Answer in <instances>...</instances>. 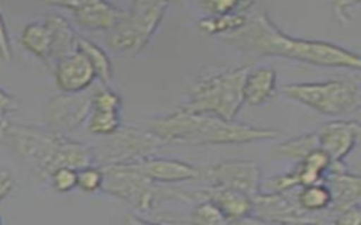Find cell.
Here are the masks:
<instances>
[{
    "instance_id": "d6986e66",
    "label": "cell",
    "mask_w": 361,
    "mask_h": 225,
    "mask_svg": "<svg viewBox=\"0 0 361 225\" xmlns=\"http://www.w3.org/2000/svg\"><path fill=\"white\" fill-rule=\"evenodd\" d=\"M90 165H93L90 146L82 142H78L69 136L61 135L55 155L49 166V174L59 167H69L73 170H79Z\"/></svg>"
},
{
    "instance_id": "ab89813d",
    "label": "cell",
    "mask_w": 361,
    "mask_h": 225,
    "mask_svg": "<svg viewBox=\"0 0 361 225\" xmlns=\"http://www.w3.org/2000/svg\"><path fill=\"white\" fill-rule=\"evenodd\" d=\"M0 225H1V218H0Z\"/></svg>"
},
{
    "instance_id": "9c48e42d",
    "label": "cell",
    "mask_w": 361,
    "mask_h": 225,
    "mask_svg": "<svg viewBox=\"0 0 361 225\" xmlns=\"http://www.w3.org/2000/svg\"><path fill=\"white\" fill-rule=\"evenodd\" d=\"M207 187L228 188L254 197L261 191V167L254 160L231 159L199 167Z\"/></svg>"
},
{
    "instance_id": "ba28073f",
    "label": "cell",
    "mask_w": 361,
    "mask_h": 225,
    "mask_svg": "<svg viewBox=\"0 0 361 225\" xmlns=\"http://www.w3.org/2000/svg\"><path fill=\"white\" fill-rule=\"evenodd\" d=\"M102 191L124 201L137 211H147L155 201V186L134 163L102 167Z\"/></svg>"
},
{
    "instance_id": "f35d334b",
    "label": "cell",
    "mask_w": 361,
    "mask_h": 225,
    "mask_svg": "<svg viewBox=\"0 0 361 225\" xmlns=\"http://www.w3.org/2000/svg\"><path fill=\"white\" fill-rule=\"evenodd\" d=\"M8 122H10V121H7V120L4 118V115H0V143H1L3 139H4V135H6V131H7Z\"/></svg>"
},
{
    "instance_id": "d590c367",
    "label": "cell",
    "mask_w": 361,
    "mask_h": 225,
    "mask_svg": "<svg viewBox=\"0 0 361 225\" xmlns=\"http://www.w3.org/2000/svg\"><path fill=\"white\" fill-rule=\"evenodd\" d=\"M14 188V180L7 170H0V201L4 200Z\"/></svg>"
},
{
    "instance_id": "f1b7e54d",
    "label": "cell",
    "mask_w": 361,
    "mask_h": 225,
    "mask_svg": "<svg viewBox=\"0 0 361 225\" xmlns=\"http://www.w3.org/2000/svg\"><path fill=\"white\" fill-rule=\"evenodd\" d=\"M207 15H224L233 13H248L255 3L243 0H203L197 3Z\"/></svg>"
},
{
    "instance_id": "1f68e13d",
    "label": "cell",
    "mask_w": 361,
    "mask_h": 225,
    "mask_svg": "<svg viewBox=\"0 0 361 225\" xmlns=\"http://www.w3.org/2000/svg\"><path fill=\"white\" fill-rule=\"evenodd\" d=\"M49 181L56 193H69L76 188V170L59 167L49 174Z\"/></svg>"
},
{
    "instance_id": "8992f818",
    "label": "cell",
    "mask_w": 361,
    "mask_h": 225,
    "mask_svg": "<svg viewBox=\"0 0 361 225\" xmlns=\"http://www.w3.org/2000/svg\"><path fill=\"white\" fill-rule=\"evenodd\" d=\"M161 141L148 129L120 127L114 134L104 136L90 146L93 165L99 167L130 165L151 158L159 148Z\"/></svg>"
},
{
    "instance_id": "7c38bea8",
    "label": "cell",
    "mask_w": 361,
    "mask_h": 225,
    "mask_svg": "<svg viewBox=\"0 0 361 225\" xmlns=\"http://www.w3.org/2000/svg\"><path fill=\"white\" fill-rule=\"evenodd\" d=\"M51 7L65 8L72 14L73 21L87 30L110 31L123 17L124 8L104 0H75V1H48Z\"/></svg>"
},
{
    "instance_id": "ac0fdd59",
    "label": "cell",
    "mask_w": 361,
    "mask_h": 225,
    "mask_svg": "<svg viewBox=\"0 0 361 225\" xmlns=\"http://www.w3.org/2000/svg\"><path fill=\"white\" fill-rule=\"evenodd\" d=\"M276 93V72L268 66L247 69L243 83V101L251 107L261 105Z\"/></svg>"
},
{
    "instance_id": "5bb4252c",
    "label": "cell",
    "mask_w": 361,
    "mask_h": 225,
    "mask_svg": "<svg viewBox=\"0 0 361 225\" xmlns=\"http://www.w3.org/2000/svg\"><path fill=\"white\" fill-rule=\"evenodd\" d=\"M55 83L61 93H80L93 84L96 75L82 53L73 51L55 62Z\"/></svg>"
},
{
    "instance_id": "e0dca14e",
    "label": "cell",
    "mask_w": 361,
    "mask_h": 225,
    "mask_svg": "<svg viewBox=\"0 0 361 225\" xmlns=\"http://www.w3.org/2000/svg\"><path fill=\"white\" fill-rule=\"evenodd\" d=\"M323 183L327 186L331 195V205L327 210L331 215L360 205L361 179L358 174H353L348 170L336 174H326Z\"/></svg>"
},
{
    "instance_id": "277c9868",
    "label": "cell",
    "mask_w": 361,
    "mask_h": 225,
    "mask_svg": "<svg viewBox=\"0 0 361 225\" xmlns=\"http://www.w3.org/2000/svg\"><path fill=\"white\" fill-rule=\"evenodd\" d=\"M168 7V1L158 0L130 3L123 17L107 31V48L120 58H131L140 53L158 30Z\"/></svg>"
},
{
    "instance_id": "83f0119b",
    "label": "cell",
    "mask_w": 361,
    "mask_h": 225,
    "mask_svg": "<svg viewBox=\"0 0 361 225\" xmlns=\"http://www.w3.org/2000/svg\"><path fill=\"white\" fill-rule=\"evenodd\" d=\"M189 225H230V222L210 201L200 200L190 210Z\"/></svg>"
},
{
    "instance_id": "52a82bcc",
    "label": "cell",
    "mask_w": 361,
    "mask_h": 225,
    "mask_svg": "<svg viewBox=\"0 0 361 225\" xmlns=\"http://www.w3.org/2000/svg\"><path fill=\"white\" fill-rule=\"evenodd\" d=\"M61 135L27 124L8 122L4 139L10 150L39 176L48 179L49 166L55 155Z\"/></svg>"
},
{
    "instance_id": "6da1fadb",
    "label": "cell",
    "mask_w": 361,
    "mask_h": 225,
    "mask_svg": "<svg viewBox=\"0 0 361 225\" xmlns=\"http://www.w3.org/2000/svg\"><path fill=\"white\" fill-rule=\"evenodd\" d=\"M223 39L240 52L254 58L276 56L322 68L353 70H358L361 65L357 52L326 41L288 35L271 20L265 10L248 15L241 30L224 35Z\"/></svg>"
},
{
    "instance_id": "3957f363",
    "label": "cell",
    "mask_w": 361,
    "mask_h": 225,
    "mask_svg": "<svg viewBox=\"0 0 361 225\" xmlns=\"http://www.w3.org/2000/svg\"><path fill=\"white\" fill-rule=\"evenodd\" d=\"M247 68H227L199 77L188 101L179 108L188 112L204 114L223 121H235L243 101V83Z\"/></svg>"
},
{
    "instance_id": "74e56055",
    "label": "cell",
    "mask_w": 361,
    "mask_h": 225,
    "mask_svg": "<svg viewBox=\"0 0 361 225\" xmlns=\"http://www.w3.org/2000/svg\"><path fill=\"white\" fill-rule=\"evenodd\" d=\"M121 225H159V224H154V222L145 221V219H142L141 217L134 215V214H127V215L123 218Z\"/></svg>"
},
{
    "instance_id": "603a6c76",
    "label": "cell",
    "mask_w": 361,
    "mask_h": 225,
    "mask_svg": "<svg viewBox=\"0 0 361 225\" xmlns=\"http://www.w3.org/2000/svg\"><path fill=\"white\" fill-rule=\"evenodd\" d=\"M21 45L34 56L49 60L51 58V35L44 21L28 22L20 35Z\"/></svg>"
},
{
    "instance_id": "ffe728a7",
    "label": "cell",
    "mask_w": 361,
    "mask_h": 225,
    "mask_svg": "<svg viewBox=\"0 0 361 225\" xmlns=\"http://www.w3.org/2000/svg\"><path fill=\"white\" fill-rule=\"evenodd\" d=\"M44 24L47 25L51 35L49 59L56 62L59 58L75 51L78 34L63 15H61L59 13H47L44 17Z\"/></svg>"
},
{
    "instance_id": "4316f807",
    "label": "cell",
    "mask_w": 361,
    "mask_h": 225,
    "mask_svg": "<svg viewBox=\"0 0 361 225\" xmlns=\"http://www.w3.org/2000/svg\"><path fill=\"white\" fill-rule=\"evenodd\" d=\"M87 131L97 136H109L120 127V112L116 111H97L92 110L87 118Z\"/></svg>"
},
{
    "instance_id": "4fadbf2b",
    "label": "cell",
    "mask_w": 361,
    "mask_h": 225,
    "mask_svg": "<svg viewBox=\"0 0 361 225\" xmlns=\"http://www.w3.org/2000/svg\"><path fill=\"white\" fill-rule=\"evenodd\" d=\"M360 132L358 121H329L316 131L319 149L326 152L331 162H344V159L357 146Z\"/></svg>"
},
{
    "instance_id": "2e32d148",
    "label": "cell",
    "mask_w": 361,
    "mask_h": 225,
    "mask_svg": "<svg viewBox=\"0 0 361 225\" xmlns=\"http://www.w3.org/2000/svg\"><path fill=\"white\" fill-rule=\"evenodd\" d=\"M196 195L199 201L200 200L210 201L228 222L244 218L250 215L252 211V198L235 190L206 187L203 190H199Z\"/></svg>"
},
{
    "instance_id": "9a60e30c",
    "label": "cell",
    "mask_w": 361,
    "mask_h": 225,
    "mask_svg": "<svg viewBox=\"0 0 361 225\" xmlns=\"http://www.w3.org/2000/svg\"><path fill=\"white\" fill-rule=\"evenodd\" d=\"M135 167L154 184L155 183H179L192 179H199V167L165 158H147L135 162Z\"/></svg>"
},
{
    "instance_id": "5b68a950",
    "label": "cell",
    "mask_w": 361,
    "mask_h": 225,
    "mask_svg": "<svg viewBox=\"0 0 361 225\" xmlns=\"http://www.w3.org/2000/svg\"><path fill=\"white\" fill-rule=\"evenodd\" d=\"M282 93L316 112L327 117H343L360 110V83L350 77L329 79L324 82L289 83Z\"/></svg>"
},
{
    "instance_id": "d6a6232c",
    "label": "cell",
    "mask_w": 361,
    "mask_h": 225,
    "mask_svg": "<svg viewBox=\"0 0 361 225\" xmlns=\"http://www.w3.org/2000/svg\"><path fill=\"white\" fill-rule=\"evenodd\" d=\"M360 222H361L360 205L347 208L341 212L331 215V225H360Z\"/></svg>"
},
{
    "instance_id": "8d00e7d4",
    "label": "cell",
    "mask_w": 361,
    "mask_h": 225,
    "mask_svg": "<svg viewBox=\"0 0 361 225\" xmlns=\"http://www.w3.org/2000/svg\"><path fill=\"white\" fill-rule=\"evenodd\" d=\"M230 225H282V224H275V222H269V221H265V219H261L258 217H254V215H247L244 218H240V219H235V221H231Z\"/></svg>"
},
{
    "instance_id": "836d02e7",
    "label": "cell",
    "mask_w": 361,
    "mask_h": 225,
    "mask_svg": "<svg viewBox=\"0 0 361 225\" xmlns=\"http://www.w3.org/2000/svg\"><path fill=\"white\" fill-rule=\"evenodd\" d=\"M0 59L3 62H10L13 59L11 42H10L8 31H7V27L3 20L1 13H0Z\"/></svg>"
},
{
    "instance_id": "7a4b0ae2",
    "label": "cell",
    "mask_w": 361,
    "mask_h": 225,
    "mask_svg": "<svg viewBox=\"0 0 361 225\" xmlns=\"http://www.w3.org/2000/svg\"><path fill=\"white\" fill-rule=\"evenodd\" d=\"M148 131L161 143L180 145H233L275 139L279 129L250 125L237 121H223L204 114L188 112L180 108L168 115L148 121Z\"/></svg>"
},
{
    "instance_id": "e575fe53",
    "label": "cell",
    "mask_w": 361,
    "mask_h": 225,
    "mask_svg": "<svg viewBox=\"0 0 361 225\" xmlns=\"http://www.w3.org/2000/svg\"><path fill=\"white\" fill-rule=\"evenodd\" d=\"M17 107H18V100L8 91L0 89V115H4L10 111L17 110Z\"/></svg>"
},
{
    "instance_id": "484cf974",
    "label": "cell",
    "mask_w": 361,
    "mask_h": 225,
    "mask_svg": "<svg viewBox=\"0 0 361 225\" xmlns=\"http://www.w3.org/2000/svg\"><path fill=\"white\" fill-rule=\"evenodd\" d=\"M248 18V13H233L224 15H206L199 20L197 28L206 35H228L241 30Z\"/></svg>"
},
{
    "instance_id": "f546056e",
    "label": "cell",
    "mask_w": 361,
    "mask_h": 225,
    "mask_svg": "<svg viewBox=\"0 0 361 225\" xmlns=\"http://www.w3.org/2000/svg\"><path fill=\"white\" fill-rule=\"evenodd\" d=\"M103 186V170L99 166L90 165L76 170V187L83 193L102 191Z\"/></svg>"
},
{
    "instance_id": "8fae6325",
    "label": "cell",
    "mask_w": 361,
    "mask_h": 225,
    "mask_svg": "<svg viewBox=\"0 0 361 225\" xmlns=\"http://www.w3.org/2000/svg\"><path fill=\"white\" fill-rule=\"evenodd\" d=\"M252 198L251 215L282 225H312L320 214H307L299 208L295 197L286 193L259 191Z\"/></svg>"
},
{
    "instance_id": "44dd1931",
    "label": "cell",
    "mask_w": 361,
    "mask_h": 225,
    "mask_svg": "<svg viewBox=\"0 0 361 225\" xmlns=\"http://www.w3.org/2000/svg\"><path fill=\"white\" fill-rule=\"evenodd\" d=\"M330 163H331L330 158L322 149L317 148V149L309 152L293 167L296 180H298V187L323 183Z\"/></svg>"
},
{
    "instance_id": "7402d4cb",
    "label": "cell",
    "mask_w": 361,
    "mask_h": 225,
    "mask_svg": "<svg viewBox=\"0 0 361 225\" xmlns=\"http://www.w3.org/2000/svg\"><path fill=\"white\" fill-rule=\"evenodd\" d=\"M75 51L82 53L92 66L96 77L106 86L110 84L113 77V65L103 48L92 42L90 39L78 35L75 42Z\"/></svg>"
},
{
    "instance_id": "d4e9b609",
    "label": "cell",
    "mask_w": 361,
    "mask_h": 225,
    "mask_svg": "<svg viewBox=\"0 0 361 225\" xmlns=\"http://www.w3.org/2000/svg\"><path fill=\"white\" fill-rule=\"evenodd\" d=\"M295 200L302 211L313 215L326 212L331 205V195L324 183L300 187Z\"/></svg>"
},
{
    "instance_id": "4dcf8cb0",
    "label": "cell",
    "mask_w": 361,
    "mask_h": 225,
    "mask_svg": "<svg viewBox=\"0 0 361 225\" xmlns=\"http://www.w3.org/2000/svg\"><path fill=\"white\" fill-rule=\"evenodd\" d=\"M121 105H123V100L114 90H111L109 87L93 89L92 110L120 112Z\"/></svg>"
},
{
    "instance_id": "30bf717a",
    "label": "cell",
    "mask_w": 361,
    "mask_h": 225,
    "mask_svg": "<svg viewBox=\"0 0 361 225\" xmlns=\"http://www.w3.org/2000/svg\"><path fill=\"white\" fill-rule=\"evenodd\" d=\"M93 90L80 93H59L54 96L45 107V122L48 129L65 135L73 132L87 121L92 112Z\"/></svg>"
},
{
    "instance_id": "cb8c5ba5",
    "label": "cell",
    "mask_w": 361,
    "mask_h": 225,
    "mask_svg": "<svg viewBox=\"0 0 361 225\" xmlns=\"http://www.w3.org/2000/svg\"><path fill=\"white\" fill-rule=\"evenodd\" d=\"M317 135L314 132H306L300 134L295 138H289L286 141H282L278 143L274 150L272 156L275 159H286L293 162H300L309 152L317 149Z\"/></svg>"
}]
</instances>
